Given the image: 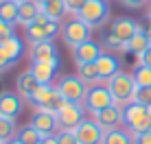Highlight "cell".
Here are the masks:
<instances>
[{
  "mask_svg": "<svg viewBox=\"0 0 151 144\" xmlns=\"http://www.w3.org/2000/svg\"><path fill=\"white\" fill-rule=\"evenodd\" d=\"M107 90H110L114 105L125 107L129 103H134V94H136V81H134L132 74H125V72H116L112 79H107Z\"/></svg>",
  "mask_w": 151,
  "mask_h": 144,
  "instance_id": "obj_1",
  "label": "cell"
},
{
  "mask_svg": "<svg viewBox=\"0 0 151 144\" xmlns=\"http://www.w3.org/2000/svg\"><path fill=\"white\" fill-rule=\"evenodd\" d=\"M123 125L127 127V131L132 133H142L151 129V114L147 111L145 105L138 103H129L123 107Z\"/></svg>",
  "mask_w": 151,
  "mask_h": 144,
  "instance_id": "obj_2",
  "label": "cell"
},
{
  "mask_svg": "<svg viewBox=\"0 0 151 144\" xmlns=\"http://www.w3.org/2000/svg\"><path fill=\"white\" fill-rule=\"evenodd\" d=\"M31 105H35L37 109H44V111H50V114H57V111L64 107V96L57 92V87L53 83L48 85H37L31 96Z\"/></svg>",
  "mask_w": 151,
  "mask_h": 144,
  "instance_id": "obj_3",
  "label": "cell"
},
{
  "mask_svg": "<svg viewBox=\"0 0 151 144\" xmlns=\"http://www.w3.org/2000/svg\"><path fill=\"white\" fill-rule=\"evenodd\" d=\"M59 31H61L59 22H53L48 15H44L40 11V15L33 20V24H29V26H27V37H29L31 44L48 42V39H53Z\"/></svg>",
  "mask_w": 151,
  "mask_h": 144,
  "instance_id": "obj_4",
  "label": "cell"
},
{
  "mask_svg": "<svg viewBox=\"0 0 151 144\" xmlns=\"http://www.w3.org/2000/svg\"><path fill=\"white\" fill-rule=\"evenodd\" d=\"M107 15H110V4H107V0H88L81 7V11H79L77 18H79L81 22H86L90 29H94V26H101V24L105 22Z\"/></svg>",
  "mask_w": 151,
  "mask_h": 144,
  "instance_id": "obj_5",
  "label": "cell"
},
{
  "mask_svg": "<svg viewBox=\"0 0 151 144\" xmlns=\"http://www.w3.org/2000/svg\"><path fill=\"white\" fill-rule=\"evenodd\" d=\"M55 87H57V92L64 96L66 103H81L83 105L86 94H88V85L83 83L77 74L75 76H61Z\"/></svg>",
  "mask_w": 151,
  "mask_h": 144,
  "instance_id": "obj_6",
  "label": "cell"
},
{
  "mask_svg": "<svg viewBox=\"0 0 151 144\" xmlns=\"http://www.w3.org/2000/svg\"><path fill=\"white\" fill-rule=\"evenodd\" d=\"M59 33H61V39L66 42V46H70V48H75V46L90 39V26L86 22H81L79 18H72L68 22H64Z\"/></svg>",
  "mask_w": 151,
  "mask_h": 144,
  "instance_id": "obj_7",
  "label": "cell"
},
{
  "mask_svg": "<svg viewBox=\"0 0 151 144\" xmlns=\"http://www.w3.org/2000/svg\"><path fill=\"white\" fill-rule=\"evenodd\" d=\"M114 105V98L107 90V85H94V87H88V94H86V101H83V107L86 111H90L92 116L103 111L105 107Z\"/></svg>",
  "mask_w": 151,
  "mask_h": 144,
  "instance_id": "obj_8",
  "label": "cell"
},
{
  "mask_svg": "<svg viewBox=\"0 0 151 144\" xmlns=\"http://www.w3.org/2000/svg\"><path fill=\"white\" fill-rule=\"evenodd\" d=\"M57 122H59V129H68L72 131L75 127L81 125V120L86 118V107L81 103H64L59 111H57Z\"/></svg>",
  "mask_w": 151,
  "mask_h": 144,
  "instance_id": "obj_9",
  "label": "cell"
},
{
  "mask_svg": "<svg viewBox=\"0 0 151 144\" xmlns=\"http://www.w3.org/2000/svg\"><path fill=\"white\" fill-rule=\"evenodd\" d=\"M72 133H75L79 144H101L103 135H105V131L99 127V122L94 118H83L81 125L72 129Z\"/></svg>",
  "mask_w": 151,
  "mask_h": 144,
  "instance_id": "obj_10",
  "label": "cell"
},
{
  "mask_svg": "<svg viewBox=\"0 0 151 144\" xmlns=\"http://www.w3.org/2000/svg\"><path fill=\"white\" fill-rule=\"evenodd\" d=\"M31 59L33 61H44V63H53V66H61L59 53H57V46L53 44V39L31 44Z\"/></svg>",
  "mask_w": 151,
  "mask_h": 144,
  "instance_id": "obj_11",
  "label": "cell"
},
{
  "mask_svg": "<svg viewBox=\"0 0 151 144\" xmlns=\"http://www.w3.org/2000/svg\"><path fill=\"white\" fill-rule=\"evenodd\" d=\"M94 120L99 122V127H101L103 131L118 129V127L123 125V107H118V105H110V107H105L103 111L94 114Z\"/></svg>",
  "mask_w": 151,
  "mask_h": 144,
  "instance_id": "obj_12",
  "label": "cell"
},
{
  "mask_svg": "<svg viewBox=\"0 0 151 144\" xmlns=\"http://www.w3.org/2000/svg\"><path fill=\"white\" fill-rule=\"evenodd\" d=\"M31 127L37 129L42 135H53V131H59V122H57V116L50 114V111L37 109L31 118Z\"/></svg>",
  "mask_w": 151,
  "mask_h": 144,
  "instance_id": "obj_13",
  "label": "cell"
},
{
  "mask_svg": "<svg viewBox=\"0 0 151 144\" xmlns=\"http://www.w3.org/2000/svg\"><path fill=\"white\" fill-rule=\"evenodd\" d=\"M138 31H140V24L136 22V20H132V18H116L112 22V31L110 33L116 39H121L123 44H127Z\"/></svg>",
  "mask_w": 151,
  "mask_h": 144,
  "instance_id": "obj_14",
  "label": "cell"
},
{
  "mask_svg": "<svg viewBox=\"0 0 151 144\" xmlns=\"http://www.w3.org/2000/svg\"><path fill=\"white\" fill-rule=\"evenodd\" d=\"M101 55H103L101 46L96 42H92V39H88V42H83V44L72 48V57H75L77 63H94Z\"/></svg>",
  "mask_w": 151,
  "mask_h": 144,
  "instance_id": "obj_15",
  "label": "cell"
},
{
  "mask_svg": "<svg viewBox=\"0 0 151 144\" xmlns=\"http://www.w3.org/2000/svg\"><path fill=\"white\" fill-rule=\"evenodd\" d=\"M94 66L99 70V76H101V83L103 85H105L107 79H112L116 72H121V63H118V59L114 57V55H110V53H103L101 57L94 61Z\"/></svg>",
  "mask_w": 151,
  "mask_h": 144,
  "instance_id": "obj_16",
  "label": "cell"
},
{
  "mask_svg": "<svg viewBox=\"0 0 151 144\" xmlns=\"http://www.w3.org/2000/svg\"><path fill=\"white\" fill-rule=\"evenodd\" d=\"M22 111V96L13 94V92H4L0 94V116L4 118H18Z\"/></svg>",
  "mask_w": 151,
  "mask_h": 144,
  "instance_id": "obj_17",
  "label": "cell"
},
{
  "mask_svg": "<svg viewBox=\"0 0 151 144\" xmlns=\"http://www.w3.org/2000/svg\"><path fill=\"white\" fill-rule=\"evenodd\" d=\"M57 70H59V66H53V63H44V61H33L31 63V74H33V79L37 81L40 85H48L53 83Z\"/></svg>",
  "mask_w": 151,
  "mask_h": 144,
  "instance_id": "obj_18",
  "label": "cell"
},
{
  "mask_svg": "<svg viewBox=\"0 0 151 144\" xmlns=\"http://www.w3.org/2000/svg\"><path fill=\"white\" fill-rule=\"evenodd\" d=\"M42 7L35 0H27V2H20L18 4V22L15 24H22V26H29V24H33V20L40 15Z\"/></svg>",
  "mask_w": 151,
  "mask_h": 144,
  "instance_id": "obj_19",
  "label": "cell"
},
{
  "mask_svg": "<svg viewBox=\"0 0 151 144\" xmlns=\"http://www.w3.org/2000/svg\"><path fill=\"white\" fill-rule=\"evenodd\" d=\"M77 76H79L88 87L101 85V76H99V70H96L94 63H77Z\"/></svg>",
  "mask_w": 151,
  "mask_h": 144,
  "instance_id": "obj_20",
  "label": "cell"
},
{
  "mask_svg": "<svg viewBox=\"0 0 151 144\" xmlns=\"http://www.w3.org/2000/svg\"><path fill=\"white\" fill-rule=\"evenodd\" d=\"M40 83L33 79V74L31 72H22V74L18 76V81H15V90H18V94L22 96V98L31 101V96H33L35 87H37Z\"/></svg>",
  "mask_w": 151,
  "mask_h": 144,
  "instance_id": "obj_21",
  "label": "cell"
},
{
  "mask_svg": "<svg viewBox=\"0 0 151 144\" xmlns=\"http://www.w3.org/2000/svg\"><path fill=\"white\" fill-rule=\"evenodd\" d=\"M149 46H151V44H149L147 35H145L142 26H140V31H138V33L134 35V37L129 39L127 44H125V53H132V55H136V57H138V55H142L145 50L149 48Z\"/></svg>",
  "mask_w": 151,
  "mask_h": 144,
  "instance_id": "obj_22",
  "label": "cell"
},
{
  "mask_svg": "<svg viewBox=\"0 0 151 144\" xmlns=\"http://www.w3.org/2000/svg\"><path fill=\"white\" fill-rule=\"evenodd\" d=\"M42 13L44 15H48L53 22H61V20L66 18V4H64V0H50V2H46V4H42Z\"/></svg>",
  "mask_w": 151,
  "mask_h": 144,
  "instance_id": "obj_23",
  "label": "cell"
},
{
  "mask_svg": "<svg viewBox=\"0 0 151 144\" xmlns=\"http://www.w3.org/2000/svg\"><path fill=\"white\" fill-rule=\"evenodd\" d=\"M101 144H134V135L127 129H121V127H118V129L105 131Z\"/></svg>",
  "mask_w": 151,
  "mask_h": 144,
  "instance_id": "obj_24",
  "label": "cell"
},
{
  "mask_svg": "<svg viewBox=\"0 0 151 144\" xmlns=\"http://www.w3.org/2000/svg\"><path fill=\"white\" fill-rule=\"evenodd\" d=\"M0 46L7 50V55L15 61V63L20 61V57H22V53H24V44H22V39H20L15 33L11 35V37H7L4 42H0Z\"/></svg>",
  "mask_w": 151,
  "mask_h": 144,
  "instance_id": "obj_25",
  "label": "cell"
},
{
  "mask_svg": "<svg viewBox=\"0 0 151 144\" xmlns=\"http://www.w3.org/2000/svg\"><path fill=\"white\" fill-rule=\"evenodd\" d=\"M18 127H15V120L13 118H4L0 116V144L13 140V138H18Z\"/></svg>",
  "mask_w": 151,
  "mask_h": 144,
  "instance_id": "obj_26",
  "label": "cell"
},
{
  "mask_svg": "<svg viewBox=\"0 0 151 144\" xmlns=\"http://www.w3.org/2000/svg\"><path fill=\"white\" fill-rule=\"evenodd\" d=\"M46 135H42V133L37 129H33V127H22V129L18 131V140L22 144H40L42 140H44Z\"/></svg>",
  "mask_w": 151,
  "mask_h": 144,
  "instance_id": "obj_27",
  "label": "cell"
},
{
  "mask_svg": "<svg viewBox=\"0 0 151 144\" xmlns=\"http://www.w3.org/2000/svg\"><path fill=\"white\" fill-rule=\"evenodd\" d=\"M132 76H134V81H136V87H151V68H147V66L136 63Z\"/></svg>",
  "mask_w": 151,
  "mask_h": 144,
  "instance_id": "obj_28",
  "label": "cell"
},
{
  "mask_svg": "<svg viewBox=\"0 0 151 144\" xmlns=\"http://www.w3.org/2000/svg\"><path fill=\"white\" fill-rule=\"evenodd\" d=\"M0 18L9 24H15L18 22V4L11 2V0H4L0 2Z\"/></svg>",
  "mask_w": 151,
  "mask_h": 144,
  "instance_id": "obj_29",
  "label": "cell"
},
{
  "mask_svg": "<svg viewBox=\"0 0 151 144\" xmlns=\"http://www.w3.org/2000/svg\"><path fill=\"white\" fill-rule=\"evenodd\" d=\"M134 103L149 107L151 105V87H138L136 94H134Z\"/></svg>",
  "mask_w": 151,
  "mask_h": 144,
  "instance_id": "obj_30",
  "label": "cell"
},
{
  "mask_svg": "<svg viewBox=\"0 0 151 144\" xmlns=\"http://www.w3.org/2000/svg\"><path fill=\"white\" fill-rule=\"evenodd\" d=\"M55 138H57V144H79L77 138H75V133L68 131V129H59Z\"/></svg>",
  "mask_w": 151,
  "mask_h": 144,
  "instance_id": "obj_31",
  "label": "cell"
},
{
  "mask_svg": "<svg viewBox=\"0 0 151 144\" xmlns=\"http://www.w3.org/2000/svg\"><path fill=\"white\" fill-rule=\"evenodd\" d=\"M86 2H88V0H64V4H66V11H68V13H72L75 18L79 15L81 7H83Z\"/></svg>",
  "mask_w": 151,
  "mask_h": 144,
  "instance_id": "obj_32",
  "label": "cell"
},
{
  "mask_svg": "<svg viewBox=\"0 0 151 144\" xmlns=\"http://www.w3.org/2000/svg\"><path fill=\"white\" fill-rule=\"evenodd\" d=\"M15 66V61L7 55V50L0 46V72H4V70H9V68H13Z\"/></svg>",
  "mask_w": 151,
  "mask_h": 144,
  "instance_id": "obj_33",
  "label": "cell"
},
{
  "mask_svg": "<svg viewBox=\"0 0 151 144\" xmlns=\"http://www.w3.org/2000/svg\"><path fill=\"white\" fill-rule=\"evenodd\" d=\"M103 44H105L110 50H123V53H125V44L121 42V39H116L112 33H107V37H105V42H103Z\"/></svg>",
  "mask_w": 151,
  "mask_h": 144,
  "instance_id": "obj_34",
  "label": "cell"
},
{
  "mask_svg": "<svg viewBox=\"0 0 151 144\" xmlns=\"http://www.w3.org/2000/svg\"><path fill=\"white\" fill-rule=\"evenodd\" d=\"M11 35H13V24L4 22V20L0 18V42H4V39L11 37Z\"/></svg>",
  "mask_w": 151,
  "mask_h": 144,
  "instance_id": "obj_35",
  "label": "cell"
},
{
  "mask_svg": "<svg viewBox=\"0 0 151 144\" xmlns=\"http://www.w3.org/2000/svg\"><path fill=\"white\" fill-rule=\"evenodd\" d=\"M134 144H151V129L142 133H134Z\"/></svg>",
  "mask_w": 151,
  "mask_h": 144,
  "instance_id": "obj_36",
  "label": "cell"
},
{
  "mask_svg": "<svg viewBox=\"0 0 151 144\" xmlns=\"http://www.w3.org/2000/svg\"><path fill=\"white\" fill-rule=\"evenodd\" d=\"M138 63L140 66H147V68H151V46L147 50H145L142 55H138Z\"/></svg>",
  "mask_w": 151,
  "mask_h": 144,
  "instance_id": "obj_37",
  "label": "cell"
},
{
  "mask_svg": "<svg viewBox=\"0 0 151 144\" xmlns=\"http://www.w3.org/2000/svg\"><path fill=\"white\" fill-rule=\"evenodd\" d=\"M121 2L125 4V7H129V9H140L147 0H121Z\"/></svg>",
  "mask_w": 151,
  "mask_h": 144,
  "instance_id": "obj_38",
  "label": "cell"
},
{
  "mask_svg": "<svg viewBox=\"0 0 151 144\" xmlns=\"http://www.w3.org/2000/svg\"><path fill=\"white\" fill-rule=\"evenodd\" d=\"M40 144H57V138H55V135H46Z\"/></svg>",
  "mask_w": 151,
  "mask_h": 144,
  "instance_id": "obj_39",
  "label": "cell"
},
{
  "mask_svg": "<svg viewBox=\"0 0 151 144\" xmlns=\"http://www.w3.org/2000/svg\"><path fill=\"white\" fill-rule=\"evenodd\" d=\"M142 31H145V35H147V39H149V44H151V20L147 22V26H145Z\"/></svg>",
  "mask_w": 151,
  "mask_h": 144,
  "instance_id": "obj_40",
  "label": "cell"
},
{
  "mask_svg": "<svg viewBox=\"0 0 151 144\" xmlns=\"http://www.w3.org/2000/svg\"><path fill=\"white\" fill-rule=\"evenodd\" d=\"M4 144H22V142H20L18 138H13V140H9V142H4Z\"/></svg>",
  "mask_w": 151,
  "mask_h": 144,
  "instance_id": "obj_41",
  "label": "cell"
},
{
  "mask_svg": "<svg viewBox=\"0 0 151 144\" xmlns=\"http://www.w3.org/2000/svg\"><path fill=\"white\" fill-rule=\"evenodd\" d=\"M35 2H37V4H40V7H42V4H46V2H50V0H35Z\"/></svg>",
  "mask_w": 151,
  "mask_h": 144,
  "instance_id": "obj_42",
  "label": "cell"
},
{
  "mask_svg": "<svg viewBox=\"0 0 151 144\" xmlns=\"http://www.w3.org/2000/svg\"><path fill=\"white\" fill-rule=\"evenodd\" d=\"M11 2H15V4H20V2H27V0H11Z\"/></svg>",
  "mask_w": 151,
  "mask_h": 144,
  "instance_id": "obj_43",
  "label": "cell"
},
{
  "mask_svg": "<svg viewBox=\"0 0 151 144\" xmlns=\"http://www.w3.org/2000/svg\"><path fill=\"white\" fill-rule=\"evenodd\" d=\"M149 20H151V4H149Z\"/></svg>",
  "mask_w": 151,
  "mask_h": 144,
  "instance_id": "obj_44",
  "label": "cell"
},
{
  "mask_svg": "<svg viewBox=\"0 0 151 144\" xmlns=\"http://www.w3.org/2000/svg\"><path fill=\"white\" fill-rule=\"evenodd\" d=\"M147 111H149V114H151V105H149V107H147Z\"/></svg>",
  "mask_w": 151,
  "mask_h": 144,
  "instance_id": "obj_45",
  "label": "cell"
},
{
  "mask_svg": "<svg viewBox=\"0 0 151 144\" xmlns=\"http://www.w3.org/2000/svg\"><path fill=\"white\" fill-rule=\"evenodd\" d=\"M0 2H4V0H0Z\"/></svg>",
  "mask_w": 151,
  "mask_h": 144,
  "instance_id": "obj_46",
  "label": "cell"
}]
</instances>
